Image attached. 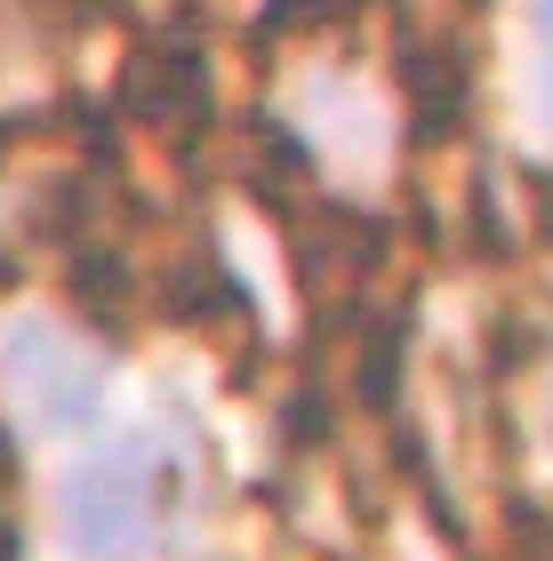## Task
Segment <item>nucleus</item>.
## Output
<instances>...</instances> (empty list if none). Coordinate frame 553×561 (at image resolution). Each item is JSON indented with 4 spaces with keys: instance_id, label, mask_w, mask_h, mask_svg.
<instances>
[{
    "instance_id": "nucleus-4",
    "label": "nucleus",
    "mask_w": 553,
    "mask_h": 561,
    "mask_svg": "<svg viewBox=\"0 0 553 561\" xmlns=\"http://www.w3.org/2000/svg\"><path fill=\"white\" fill-rule=\"evenodd\" d=\"M72 305H81V313L96 321V329H120V305H129V265L113 257V249H72Z\"/></svg>"
},
{
    "instance_id": "nucleus-3",
    "label": "nucleus",
    "mask_w": 553,
    "mask_h": 561,
    "mask_svg": "<svg viewBox=\"0 0 553 561\" xmlns=\"http://www.w3.org/2000/svg\"><path fill=\"white\" fill-rule=\"evenodd\" d=\"M401 89H410V137L449 145L473 113V65L449 41H410L401 48Z\"/></svg>"
},
{
    "instance_id": "nucleus-7",
    "label": "nucleus",
    "mask_w": 553,
    "mask_h": 561,
    "mask_svg": "<svg viewBox=\"0 0 553 561\" xmlns=\"http://www.w3.org/2000/svg\"><path fill=\"white\" fill-rule=\"evenodd\" d=\"M538 24H545V41H553V0H545V9H538Z\"/></svg>"
},
{
    "instance_id": "nucleus-2",
    "label": "nucleus",
    "mask_w": 553,
    "mask_h": 561,
    "mask_svg": "<svg viewBox=\"0 0 553 561\" xmlns=\"http://www.w3.org/2000/svg\"><path fill=\"white\" fill-rule=\"evenodd\" d=\"M9 377H16V393L33 401V425L41 433H72V425H89L96 417V377L65 353V337L57 329H9Z\"/></svg>"
},
{
    "instance_id": "nucleus-1",
    "label": "nucleus",
    "mask_w": 553,
    "mask_h": 561,
    "mask_svg": "<svg viewBox=\"0 0 553 561\" xmlns=\"http://www.w3.org/2000/svg\"><path fill=\"white\" fill-rule=\"evenodd\" d=\"M153 505H145V449H113V457H89L81 473L65 481V538L72 553L89 561H113L145 538Z\"/></svg>"
},
{
    "instance_id": "nucleus-5",
    "label": "nucleus",
    "mask_w": 553,
    "mask_h": 561,
    "mask_svg": "<svg viewBox=\"0 0 553 561\" xmlns=\"http://www.w3.org/2000/svg\"><path fill=\"white\" fill-rule=\"evenodd\" d=\"M401 362H410V313L377 321V329H369V345H361V401H369V410H393V393H401Z\"/></svg>"
},
{
    "instance_id": "nucleus-6",
    "label": "nucleus",
    "mask_w": 553,
    "mask_h": 561,
    "mask_svg": "<svg viewBox=\"0 0 553 561\" xmlns=\"http://www.w3.org/2000/svg\"><path fill=\"white\" fill-rule=\"evenodd\" d=\"M24 121H33V113H0V152H16V145H24Z\"/></svg>"
}]
</instances>
